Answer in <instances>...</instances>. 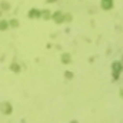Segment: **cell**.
Listing matches in <instances>:
<instances>
[{"instance_id":"cell-1","label":"cell","mask_w":123,"mask_h":123,"mask_svg":"<svg viewBox=\"0 0 123 123\" xmlns=\"http://www.w3.org/2000/svg\"><path fill=\"white\" fill-rule=\"evenodd\" d=\"M103 7H105V9L112 7V0H103Z\"/></svg>"},{"instance_id":"cell-2","label":"cell","mask_w":123,"mask_h":123,"mask_svg":"<svg viewBox=\"0 0 123 123\" xmlns=\"http://www.w3.org/2000/svg\"><path fill=\"white\" fill-rule=\"evenodd\" d=\"M122 93H123V92H122Z\"/></svg>"}]
</instances>
